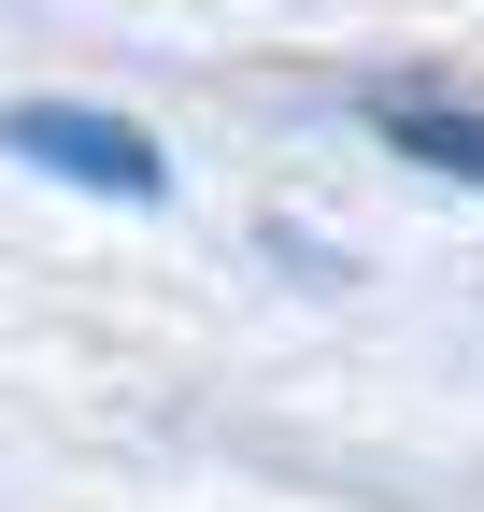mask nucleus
<instances>
[{
	"label": "nucleus",
	"instance_id": "1",
	"mask_svg": "<svg viewBox=\"0 0 484 512\" xmlns=\"http://www.w3.org/2000/svg\"><path fill=\"white\" fill-rule=\"evenodd\" d=\"M0 143H15L29 171H57V185H100V200H157V185H171L143 128H129V114H86V100H29Z\"/></svg>",
	"mask_w": 484,
	"mask_h": 512
},
{
	"label": "nucleus",
	"instance_id": "2",
	"mask_svg": "<svg viewBox=\"0 0 484 512\" xmlns=\"http://www.w3.org/2000/svg\"><path fill=\"white\" fill-rule=\"evenodd\" d=\"M371 128H385L413 171L484 185V100H456V86H371Z\"/></svg>",
	"mask_w": 484,
	"mask_h": 512
}]
</instances>
